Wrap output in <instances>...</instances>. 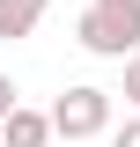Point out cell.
<instances>
[{
  "mask_svg": "<svg viewBox=\"0 0 140 147\" xmlns=\"http://www.w3.org/2000/svg\"><path fill=\"white\" fill-rule=\"evenodd\" d=\"M111 147H140V118H125V125H118V140H111Z\"/></svg>",
  "mask_w": 140,
  "mask_h": 147,
  "instance_id": "obj_7",
  "label": "cell"
},
{
  "mask_svg": "<svg viewBox=\"0 0 140 147\" xmlns=\"http://www.w3.org/2000/svg\"><path fill=\"white\" fill-rule=\"evenodd\" d=\"M0 140L7 147H44L52 140V110H15V118L0 125Z\"/></svg>",
  "mask_w": 140,
  "mask_h": 147,
  "instance_id": "obj_3",
  "label": "cell"
},
{
  "mask_svg": "<svg viewBox=\"0 0 140 147\" xmlns=\"http://www.w3.org/2000/svg\"><path fill=\"white\" fill-rule=\"evenodd\" d=\"M125 103H140V52L125 59Z\"/></svg>",
  "mask_w": 140,
  "mask_h": 147,
  "instance_id": "obj_6",
  "label": "cell"
},
{
  "mask_svg": "<svg viewBox=\"0 0 140 147\" xmlns=\"http://www.w3.org/2000/svg\"><path fill=\"white\" fill-rule=\"evenodd\" d=\"M0 147H7V140H0Z\"/></svg>",
  "mask_w": 140,
  "mask_h": 147,
  "instance_id": "obj_9",
  "label": "cell"
},
{
  "mask_svg": "<svg viewBox=\"0 0 140 147\" xmlns=\"http://www.w3.org/2000/svg\"><path fill=\"white\" fill-rule=\"evenodd\" d=\"M22 110V96H15V81H7V74H0V125H7V118H15Z\"/></svg>",
  "mask_w": 140,
  "mask_h": 147,
  "instance_id": "obj_5",
  "label": "cell"
},
{
  "mask_svg": "<svg viewBox=\"0 0 140 147\" xmlns=\"http://www.w3.org/2000/svg\"><path fill=\"white\" fill-rule=\"evenodd\" d=\"M103 125H111V88H88L81 81V88H67L52 103V132L59 140H96Z\"/></svg>",
  "mask_w": 140,
  "mask_h": 147,
  "instance_id": "obj_2",
  "label": "cell"
},
{
  "mask_svg": "<svg viewBox=\"0 0 140 147\" xmlns=\"http://www.w3.org/2000/svg\"><path fill=\"white\" fill-rule=\"evenodd\" d=\"M52 0H0V37H30Z\"/></svg>",
  "mask_w": 140,
  "mask_h": 147,
  "instance_id": "obj_4",
  "label": "cell"
},
{
  "mask_svg": "<svg viewBox=\"0 0 140 147\" xmlns=\"http://www.w3.org/2000/svg\"><path fill=\"white\" fill-rule=\"evenodd\" d=\"M96 7H140V0H96Z\"/></svg>",
  "mask_w": 140,
  "mask_h": 147,
  "instance_id": "obj_8",
  "label": "cell"
},
{
  "mask_svg": "<svg viewBox=\"0 0 140 147\" xmlns=\"http://www.w3.org/2000/svg\"><path fill=\"white\" fill-rule=\"evenodd\" d=\"M74 37H81L96 59H133L140 52V7H88V15L74 22Z\"/></svg>",
  "mask_w": 140,
  "mask_h": 147,
  "instance_id": "obj_1",
  "label": "cell"
}]
</instances>
